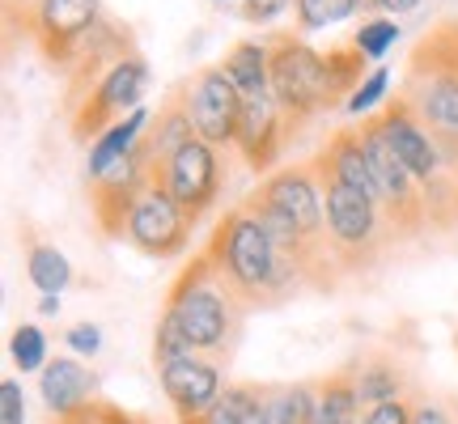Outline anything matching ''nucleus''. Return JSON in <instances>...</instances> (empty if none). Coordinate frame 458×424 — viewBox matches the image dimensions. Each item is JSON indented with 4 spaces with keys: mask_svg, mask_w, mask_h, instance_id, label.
Masks as SVG:
<instances>
[{
    "mask_svg": "<svg viewBox=\"0 0 458 424\" xmlns=\"http://www.w3.org/2000/svg\"><path fill=\"white\" fill-rule=\"evenodd\" d=\"M365 55L357 47L314 51L293 34L272 38V89H276L284 123L297 128L318 111H331L335 102H348L360 85Z\"/></svg>",
    "mask_w": 458,
    "mask_h": 424,
    "instance_id": "1",
    "label": "nucleus"
},
{
    "mask_svg": "<svg viewBox=\"0 0 458 424\" xmlns=\"http://www.w3.org/2000/svg\"><path fill=\"white\" fill-rule=\"evenodd\" d=\"M204 255L216 267V276L238 293V301H267V297H284L306 284V276L293 263L280 259L272 233L246 204L225 212V221L213 229V242Z\"/></svg>",
    "mask_w": 458,
    "mask_h": 424,
    "instance_id": "2",
    "label": "nucleus"
},
{
    "mask_svg": "<svg viewBox=\"0 0 458 424\" xmlns=\"http://www.w3.org/2000/svg\"><path fill=\"white\" fill-rule=\"evenodd\" d=\"M225 72L233 77L238 94H242V128H238V153L246 165L263 174L272 170L284 145V114H280L276 89H272V43H255L246 38L238 47H229Z\"/></svg>",
    "mask_w": 458,
    "mask_h": 424,
    "instance_id": "3",
    "label": "nucleus"
},
{
    "mask_svg": "<svg viewBox=\"0 0 458 424\" xmlns=\"http://www.w3.org/2000/svg\"><path fill=\"white\" fill-rule=\"evenodd\" d=\"M238 306H242L238 293L216 276L208 255H196V259L182 267L179 280L170 284V301H165V310L182 323V331L191 335L199 357H221L229 343H233Z\"/></svg>",
    "mask_w": 458,
    "mask_h": 424,
    "instance_id": "4",
    "label": "nucleus"
},
{
    "mask_svg": "<svg viewBox=\"0 0 458 424\" xmlns=\"http://www.w3.org/2000/svg\"><path fill=\"white\" fill-rule=\"evenodd\" d=\"M433 136L458 140V26L425 38L408 68V94Z\"/></svg>",
    "mask_w": 458,
    "mask_h": 424,
    "instance_id": "5",
    "label": "nucleus"
},
{
    "mask_svg": "<svg viewBox=\"0 0 458 424\" xmlns=\"http://www.w3.org/2000/svg\"><path fill=\"white\" fill-rule=\"evenodd\" d=\"M145 89H148V64L145 55H114L111 68L102 72L98 81L89 85V94L81 98V111L72 119V128H77V140H98L106 128H114L119 119H128L131 111H140V102H145Z\"/></svg>",
    "mask_w": 458,
    "mask_h": 424,
    "instance_id": "6",
    "label": "nucleus"
},
{
    "mask_svg": "<svg viewBox=\"0 0 458 424\" xmlns=\"http://www.w3.org/2000/svg\"><path fill=\"white\" fill-rule=\"evenodd\" d=\"M314 165V162H310ZM318 187H323V212H327V242L340 250L348 263H360L374 255V246L382 242V204L374 196H365L348 182L331 179L327 170H318Z\"/></svg>",
    "mask_w": 458,
    "mask_h": 424,
    "instance_id": "7",
    "label": "nucleus"
},
{
    "mask_svg": "<svg viewBox=\"0 0 458 424\" xmlns=\"http://www.w3.org/2000/svg\"><path fill=\"white\" fill-rule=\"evenodd\" d=\"M360 145L369 157V174H374V191L382 212L391 216L399 229H420L425 225V187L411 179V170L399 162V153L391 148V140L382 136L377 119H360Z\"/></svg>",
    "mask_w": 458,
    "mask_h": 424,
    "instance_id": "8",
    "label": "nucleus"
},
{
    "mask_svg": "<svg viewBox=\"0 0 458 424\" xmlns=\"http://www.w3.org/2000/svg\"><path fill=\"white\" fill-rule=\"evenodd\" d=\"M182 98L191 106L196 119V136L213 148L238 145V128H242V94L233 77L225 72V64H208L199 68L196 77L187 81Z\"/></svg>",
    "mask_w": 458,
    "mask_h": 424,
    "instance_id": "9",
    "label": "nucleus"
},
{
    "mask_svg": "<svg viewBox=\"0 0 458 424\" xmlns=\"http://www.w3.org/2000/svg\"><path fill=\"white\" fill-rule=\"evenodd\" d=\"M123 238H128L140 255H148V259H174V255L187 250L191 221H187V212L170 199V191H165L162 182H153L145 196L136 199V208L128 212Z\"/></svg>",
    "mask_w": 458,
    "mask_h": 424,
    "instance_id": "10",
    "label": "nucleus"
},
{
    "mask_svg": "<svg viewBox=\"0 0 458 424\" xmlns=\"http://www.w3.org/2000/svg\"><path fill=\"white\" fill-rule=\"evenodd\" d=\"M377 128H382V136L391 140V148L399 153V162L411 170V179L420 182V187H433V182L442 179L445 170V153H442V140L428 131V123L416 114V106H411L403 94L394 102H386V111L374 114Z\"/></svg>",
    "mask_w": 458,
    "mask_h": 424,
    "instance_id": "11",
    "label": "nucleus"
},
{
    "mask_svg": "<svg viewBox=\"0 0 458 424\" xmlns=\"http://www.w3.org/2000/svg\"><path fill=\"white\" fill-rule=\"evenodd\" d=\"M153 182H162L165 191H170V199H174V204L187 212V221L196 225L199 216L216 204V196H221V157H216L213 145L191 140V145L179 148V153L165 162V170Z\"/></svg>",
    "mask_w": 458,
    "mask_h": 424,
    "instance_id": "12",
    "label": "nucleus"
},
{
    "mask_svg": "<svg viewBox=\"0 0 458 424\" xmlns=\"http://www.w3.org/2000/svg\"><path fill=\"white\" fill-rule=\"evenodd\" d=\"M255 196L263 204H272L276 212H284L306 238L327 242V212H323V187H318L314 165H284V170L259 182Z\"/></svg>",
    "mask_w": 458,
    "mask_h": 424,
    "instance_id": "13",
    "label": "nucleus"
},
{
    "mask_svg": "<svg viewBox=\"0 0 458 424\" xmlns=\"http://www.w3.org/2000/svg\"><path fill=\"white\" fill-rule=\"evenodd\" d=\"M94 26H98V0H34L30 9V34L51 64L77 55Z\"/></svg>",
    "mask_w": 458,
    "mask_h": 424,
    "instance_id": "14",
    "label": "nucleus"
},
{
    "mask_svg": "<svg viewBox=\"0 0 458 424\" xmlns=\"http://www.w3.org/2000/svg\"><path fill=\"white\" fill-rule=\"evenodd\" d=\"M162 377V391L170 399V408L179 416V424H196L204 420L213 403L225 394V377L221 369L213 365V357H191V360H174V365H165L157 369Z\"/></svg>",
    "mask_w": 458,
    "mask_h": 424,
    "instance_id": "15",
    "label": "nucleus"
},
{
    "mask_svg": "<svg viewBox=\"0 0 458 424\" xmlns=\"http://www.w3.org/2000/svg\"><path fill=\"white\" fill-rule=\"evenodd\" d=\"M94 394H98V377L77 357H55L38 374V399H43V408L55 420H68V416H77L81 408H89Z\"/></svg>",
    "mask_w": 458,
    "mask_h": 424,
    "instance_id": "16",
    "label": "nucleus"
},
{
    "mask_svg": "<svg viewBox=\"0 0 458 424\" xmlns=\"http://www.w3.org/2000/svg\"><path fill=\"white\" fill-rule=\"evenodd\" d=\"M191 140H199L196 136V119H191V106H187V98L182 94H174V98H165V106L157 111V119L148 123V157H153V179L165 170V162L179 153V148H187Z\"/></svg>",
    "mask_w": 458,
    "mask_h": 424,
    "instance_id": "17",
    "label": "nucleus"
},
{
    "mask_svg": "<svg viewBox=\"0 0 458 424\" xmlns=\"http://www.w3.org/2000/svg\"><path fill=\"white\" fill-rule=\"evenodd\" d=\"M148 123H153V114H148L145 106H140V111H131L128 119H119L114 128L102 131L98 140L89 145V157H85V174H89V182H98L102 174L111 170V165L123 162V157H128L131 148H136L140 140H145Z\"/></svg>",
    "mask_w": 458,
    "mask_h": 424,
    "instance_id": "18",
    "label": "nucleus"
},
{
    "mask_svg": "<svg viewBox=\"0 0 458 424\" xmlns=\"http://www.w3.org/2000/svg\"><path fill=\"white\" fill-rule=\"evenodd\" d=\"M310 424H360V399H357V377H352V369H335L331 377L318 382V399H314Z\"/></svg>",
    "mask_w": 458,
    "mask_h": 424,
    "instance_id": "19",
    "label": "nucleus"
},
{
    "mask_svg": "<svg viewBox=\"0 0 458 424\" xmlns=\"http://www.w3.org/2000/svg\"><path fill=\"white\" fill-rule=\"evenodd\" d=\"M196 424H267V391L255 382H233Z\"/></svg>",
    "mask_w": 458,
    "mask_h": 424,
    "instance_id": "20",
    "label": "nucleus"
},
{
    "mask_svg": "<svg viewBox=\"0 0 458 424\" xmlns=\"http://www.w3.org/2000/svg\"><path fill=\"white\" fill-rule=\"evenodd\" d=\"M26 276L43 297H60L72 284V263L51 242H30L26 246Z\"/></svg>",
    "mask_w": 458,
    "mask_h": 424,
    "instance_id": "21",
    "label": "nucleus"
},
{
    "mask_svg": "<svg viewBox=\"0 0 458 424\" xmlns=\"http://www.w3.org/2000/svg\"><path fill=\"white\" fill-rule=\"evenodd\" d=\"M357 377V399L360 408H382V403H391V399H403V374L386 365V360H369V365H360L352 369Z\"/></svg>",
    "mask_w": 458,
    "mask_h": 424,
    "instance_id": "22",
    "label": "nucleus"
},
{
    "mask_svg": "<svg viewBox=\"0 0 458 424\" xmlns=\"http://www.w3.org/2000/svg\"><path fill=\"white\" fill-rule=\"evenodd\" d=\"M314 399H318V386H314V382H297V386L267 391V424H310Z\"/></svg>",
    "mask_w": 458,
    "mask_h": 424,
    "instance_id": "23",
    "label": "nucleus"
},
{
    "mask_svg": "<svg viewBox=\"0 0 458 424\" xmlns=\"http://www.w3.org/2000/svg\"><path fill=\"white\" fill-rule=\"evenodd\" d=\"M191 357H199L191 335L182 331V323L174 318V314L162 310V318H157V326H153V365L165 369V365H174V360H191Z\"/></svg>",
    "mask_w": 458,
    "mask_h": 424,
    "instance_id": "24",
    "label": "nucleus"
},
{
    "mask_svg": "<svg viewBox=\"0 0 458 424\" xmlns=\"http://www.w3.org/2000/svg\"><path fill=\"white\" fill-rule=\"evenodd\" d=\"M297 30H331L357 13V0H297Z\"/></svg>",
    "mask_w": 458,
    "mask_h": 424,
    "instance_id": "25",
    "label": "nucleus"
},
{
    "mask_svg": "<svg viewBox=\"0 0 458 424\" xmlns=\"http://www.w3.org/2000/svg\"><path fill=\"white\" fill-rule=\"evenodd\" d=\"M9 352H13V365L21 374H43V365H47V335H43V326L34 323L13 326Z\"/></svg>",
    "mask_w": 458,
    "mask_h": 424,
    "instance_id": "26",
    "label": "nucleus"
},
{
    "mask_svg": "<svg viewBox=\"0 0 458 424\" xmlns=\"http://www.w3.org/2000/svg\"><path fill=\"white\" fill-rule=\"evenodd\" d=\"M394 43H399V26H394V17H365L357 30H352V47H357L365 60H382Z\"/></svg>",
    "mask_w": 458,
    "mask_h": 424,
    "instance_id": "27",
    "label": "nucleus"
},
{
    "mask_svg": "<svg viewBox=\"0 0 458 424\" xmlns=\"http://www.w3.org/2000/svg\"><path fill=\"white\" fill-rule=\"evenodd\" d=\"M386 89H391V68H374V72L352 89V98L344 102V106H348V114H369L374 106H382Z\"/></svg>",
    "mask_w": 458,
    "mask_h": 424,
    "instance_id": "28",
    "label": "nucleus"
},
{
    "mask_svg": "<svg viewBox=\"0 0 458 424\" xmlns=\"http://www.w3.org/2000/svg\"><path fill=\"white\" fill-rule=\"evenodd\" d=\"M60 424H145L140 416H131V411L114 408V403H102V399H94L89 408H81L77 416H68V420Z\"/></svg>",
    "mask_w": 458,
    "mask_h": 424,
    "instance_id": "29",
    "label": "nucleus"
},
{
    "mask_svg": "<svg viewBox=\"0 0 458 424\" xmlns=\"http://www.w3.org/2000/svg\"><path fill=\"white\" fill-rule=\"evenodd\" d=\"M64 343L72 348V357L94 360L102 352V331L94 323H77V326H68L64 331Z\"/></svg>",
    "mask_w": 458,
    "mask_h": 424,
    "instance_id": "30",
    "label": "nucleus"
},
{
    "mask_svg": "<svg viewBox=\"0 0 458 424\" xmlns=\"http://www.w3.org/2000/svg\"><path fill=\"white\" fill-rule=\"evenodd\" d=\"M0 424H26V394L17 377L0 382Z\"/></svg>",
    "mask_w": 458,
    "mask_h": 424,
    "instance_id": "31",
    "label": "nucleus"
},
{
    "mask_svg": "<svg viewBox=\"0 0 458 424\" xmlns=\"http://www.w3.org/2000/svg\"><path fill=\"white\" fill-rule=\"evenodd\" d=\"M360 424H411V403L408 399H391V403H382V408L365 411Z\"/></svg>",
    "mask_w": 458,
    "mask_h": 424,
    "instance_id": "32",
    "label": "nucleus"
},
{
    "mask_svg": "<svg viewBox=\"0 0 458 424\" xmlns=\"http://www.w3.org/2000/svg\"><path fill=\"white\" fill-rule=\"evenodd\" d=\"M289 4H297V0H242V13H246V21H259V26H267V21H276Z\"/></svg>",
    "mask_w": 458,
    "mask_h": 424,
    "instance_id": "33",
    "label": "nucleus"
},
{
    "mask_svg": "<svg viewBox=\"0 0 458 424\" xmlns=\"http://www.w3.org/2000/svg\"><path fill=\"white\" fill-rule=\"evenodd\" d=\"M411 424H450V416H445L442 403H411Z\"/></svg>",
    "mask_w": 458,
    "mask_h": 424,
    "instance_id": "34",
    "label": "nucleus"
},
{
    "mask_svg": "<svg viewBox=\"0 0 458 424\" xmlns=\"http://www.w3.org/2000/svg\"><path fill=\"white\" fill-rule=\"evenodd\" d=\"M420 0H377V9L382 13H391V17H403V13H411Z\"/></svg>",
    "mask_w": 458,
    "mask_h": 424,
    "instance_id": "35",
    "label": "nucleus"
},
{
    "mask_svg": "<svg viewBox=\"0 0 458 424\" xmlns=\"http://www.w3.org/2000/svg\"><path fill=\"white\" fill-rule=\"evenodd\" d=\"M38 314H60V297H43V301H38Z\"/></svg>",
    "mask_w": 458,
    "mask_h": 424,
    "instance_id": "36",
    "label": "nucleus"
},
{
    "mask_svg": "<svg viewBox=\"0 0 458 424\" xmlns=\"http://www.w3.org/2000/svg\"><path fill=\"white\" fill-rule=\"evenodd\" d=\"M377 0H357V13H374Z\"/></svg>",
    "mask_w": 458,
    "mask_h": 424,
    "instance_id": "37",
    "label": "nucleus"
}]
</instances>
